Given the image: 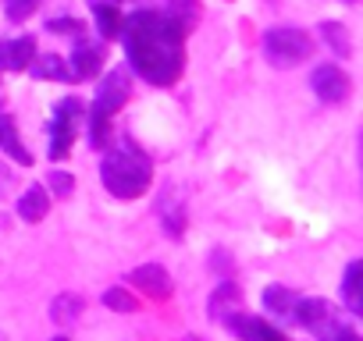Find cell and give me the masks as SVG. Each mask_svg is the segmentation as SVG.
<instances>
[{
    "label": "cell",
    "mask_w": 363,
    "mask_h": 341,
    "mask_svg": "<svg viewBox=\"0 0 363 341\" xmlns=\"http://www.w3.org/2000/svg\"><path fill=\"white\" fill-rule=\"evenodd\" d=\"M324 341H359V337H356V330L342 327V330H335V334H331V337H324Z\"/></svg>",
    "instance_id": "25"
},
{
    "label": "cell",
    "mask_w": 363,
    "mask_h": 341,
    "mask_svg": "<svg viewBox=\"0 0 363 341\" xmlns=\"http://www.w3.org/2000/svg\"><path fill=\"white\" fill-rule=\"evenodd\" d=\"M100 178H104V185H107L111 196H118V200H135V196H143V192L150 189L153 167H150V160H146L139 149L125 146V149H114V153L104 156Z\"/></svg>",
    "instance_id": "2"
},
{
    "label": "cell",
    "mask_w": 363,
    "mask_h": 341,
    "mask_svg": "<svg viewBox=\"0 0 363 341\" xmlns=\"http://www.w3.org/2000/svg\"><path fill=\"white\" fill-rule=\"evenodd\" d=\"M29 71H33L36 79H57V82H65V79H68V68H65V61H61L57 54H43V57H33Z\"/></svg>",
    "instance_id": "19"
},
{
    "label": "cell",
    "mask_w": 363,
    "mask_h": 341,
    "mask_svg": "<svg viewBox=\"0 0 363 341\" xmlns=\"http://www.w3.org/2000/svg\"><path fill=\"white\" fill-rule=\"evenodd\" d=\"M54 341H68V337H54Z\"/></svg>",
    "instance_id": "26"
},
{
    "label": "cell",
    "mask_w": 363,
    "mask_h": 341,
    "mask_svg": "<svg viewBox=\"0 0 363 341\" xmlns=\"http://www.w3.org/2000/svg\"><path fill=\"white\" fill-rule=\"evenodd\" d=\"M0 149H4L11 160H18L22 167L33 163V153L22 146V139H18V132H15V121H11L8 114H0Z\"/></svg>",
    "instance_id": "14"
},
{
    "label": "cell",
    "mask_w": 363,
    "mask_h": 341,
    "mask_svg": "<svg viewBox=\"0 0 363 341\" xmlns=\"http://www.w3.org/2000/svg\"><path fill=\"white\" fill-rule=\"evenodd\" d=\"M100 64H104L100 47H96V43H82V40H79V47H75V54H72L68 79H93V75L100 71Z\"/></svg>",
    "instance_id": "11"
},
{
    "label": "cell",
    "mask_w": 363,
    "mask_h": 341,
    "mask_svg": "<svg viewBox=\"0 0 363 341\" xmlns=\"http://www.w3.org/2000/svg\"><path fill=\"white\" fill-rule=\"evenodd\" d=\"M79 313H82V299H79V295H57V299L50 302V320L61 323V327L75 323Z\"/></svg>",
    "instance_id": "17"
},
{
    "label": "cell",
    "mask_w": 363,
    "mask_h": 341,
    "mask_svg": "<svg viewBox=\"0 0 363 341\" xmlns=\"http://www.w3.org/2000/svg\"><path fill=\"white\" fill-rule=\"evenodd\" d=\"M239 302H242L239 284L221 281V284H218V291L211 295V320H225V323H228V320L239 313Z\"/></svg>",
    "instance_id": "12"
},
{
    "label": "cell",
    "mask_w": 363,
    "mask_h": 341,
    "mask_svg": "<svg viewBox=\"0 0 363 341\" xmlns=\"http://www.w3.org/2000/svg\"><path fill=\"white\" fill-rule=\"evenodd\" d=\"M310 50H313L310 36L303 29H296V25H278V29H271L264 36V57L274 68H296V64H303L310 57Z\"/></svg>",
    "instance_id": "4"
},
{
    "label": "cell",
    "mask_w": 363,
    "mask_h": 341,
    "mask_svg": "<svg viewBox=\"0 0 363 341\" xmlns=\"http://www.w3.org/2000/svg\"><path fill=\"white\" fill-rule=\"evenodd\" d=\"M79 121H82V103L75 96H65L50 114V160L68 156V149L75 142V132H79Z\"/></svg>",
    "instance_id": "5"
},
{
    "label": "cell",
    "mask_w": 363,
    "mask_h": 341,
    "mask_svg": "<svg viewBox=\"0 0 363 341\" xmlns=\"http://www.w3.org/2000/svg\"><path fill=\"white\" fill-rule=\"evenodd\" d=\"M128 281H132L139 291H146L150 299H167V295H171V274H167L160 263L135 267V270L128 274Z\"/></svg>",
    "instance_id": "8"
},
{
    "label": "cell",
    "mask_w": 363,
    "mask_h": 341,
    "mask_svg": "<svg viewBox=\"0 0 363 341\" xmlns=\"http://www.w3.org/2000/svg\"><path fill=\"white\" fill-rule=\"evenodd\" d=\"M310 86H313L317 100H324V103H342V100L349 96V75H345L342 68H335V64L313 68Z\"/></svg>",
    "instance_id": "7"
},
{
    "label": "cell",
    "mask_w": 363,
    "mask_h": 341,
    "mask_svg": "<svg viewBox=\"0 0 363 341\" xmlns=\"http://www.w3.org/2000/svg\"><path fill=\"white\" fill-rule=\"evenodd\" d=\"M33 57H36V40L33 36H18V40H4V43H0V68H8V71L29 68Z\"/></svg>",
    "instance_id": "10"
},
{
    "label": "cell",
    "mask_w": 363,
    "mask_h": 341,
    "mask_svg": "<svg viewBox=\"0 0 363 341\" xmlns=\"http://www.w3.org/2000/svg\"><path fill=\"white\" fill-rule=\"evenodd\" d=\"M36 8H40V0H4V15L11 22H26Z\"/></svg>",
    "instance_id": "22"
},
{
    "label": "cell",
    "mask_w": 363,
    "mask_h": 341,
    "mask_svg": "<svg viewBox=\"0 0 363 341\" xmlns=\"http://www.w3.org/2000/svg\"><path fill=\"white\" fill-rule=\"evenodd\" d=\"M292 320H296L299 327H306L310 334H317V341H324V337H331L335 330L345 327V323L338 320V309H335L328 299H296Z\"/></svg>",
    "instance_id": "6"
},
{
    "label": "cell",
    "mask_w": 363,
    "mask_h": 341,
    "mask_svg": "<svg viewBox=\"0 0 363 341\" xmlns=\"http://www.w3.org/2000/svg\"><path fill=\"white\" fill-rule=\"evenodd\" d=\"M104 306L114 309V313H135V295H128L125 288H111L104 295Z\"/></svg>",
    "instance_id": "21"
},
{
    "label": "cell",
    "mask_w": 363,
    "mask_h": 341,
    "mask_svg": "<svg viewBox=\"0 0 363 341\" xmlns=\"http://www.w3.org/2000/svg\"><path fill=\"white\" fill-rule=\"evenodd\" d=\"M228 327H232L242 341H289L274 323H267V320H260V316H250V313H235V316L228 320Z\"/></svg>",
    "instance_id": "9"
},
{
    "label": "cell",
    "mask_w": 363,
    "mask_h": 341,
    "mask_svg": "<svg viewBox=\"0 0 363 341\" xmlns=\"http://www.w3.org/2000/svg\"><path fill=\"white\" fill-rule=\"evenodd\" d=\"M342 299H345L349 313H363V263H359V260H352V263L345 267Z\"/></svg>",
    "instance_id": "15"
},
{
    "label": "cell",
    "mask_w": 363,
    "mask_h": 341,
    "mask_svg": "<svg viewBox=\"0 0 363 341\" xmlns=\"http://www.w3.org/2000/svg\"><path fill=\"white\" fill-rule=\"evenodd\" d=\"M264 306H267V313H278V316H289V320H292L296 295H292L289 288H281V284H271V288L264 291Z\"/></svg>",
    "instance_id": "18"
},
{
    "label": "cell",
    "mask_w": 363,
    "mask_h": 341,
    "mask_svg": "<svg viewBox=\"0 0 363 341\" xmlns=\"http://www.w3.org/2000/svg\"><path fill=\"white\" fill-rule=\"evenodd\" d=\"M128 64L150 82V86H171L186 64V33L167 11H135L121 25Z\"/></svg>",
    "instance_id": "1"
},
{
    "label": "cell",
    "mask_w": 363,
    "mask_h": 341,
    "mask_svg": "<svg viewBox=\"0 0 363 341\" xmlns=\"http://www.w3.org/2000/svg\"><path fill=\"white\" fill-rule=\"evenodd\" d=\"M72 175H65V170H50V192H57V196H68L72 192Z\"/></svg>",
    "instance_id": "23"
},
{
    "label": "cell",
    "mask_w": 363,
    "mask_h": 341,
    "mask_svg": "<svg viewBox=\"0 0 363 341\" xmlns=\"http://www.w3.org/2000/svg\"><path fill=\"white\" fill-rule=\"evenodd\" d=\"M93 15H96V29H100V36H104V40L121 36L125 18H121V11H118L114 4H93Z\"/></svg>",
    "instance_id": "16"
},
{
    "label": "cell",
    "mask_w": 363,
    "mask_h": 341,
    "mask_svg": "<svg viewBox=\"0 0 363 341\" xmlns=\"http://www.w3.org/2000/svg\"><path fill=\"white\" fill-rule=\"evenodd\" d=\"M320 36H324V43L335 50V57H349V54H352V43H349V36H345V25L324 22V25H320Z\"/></svg>",
    "instance_id": "20"
},
{
    "label": "cell",
    "mask_w": 363,
    "mask_h": 341,
    "mask_svg": "<svg viewBox=\"0 0 363 341\" xmlns=\"http://www.w3.org/2000/svg\"><path fill=\"white\" fill-rule=\"evenodd\" d=\"M47 210H50V196H47L43 185H33V189L22 192V200H18V217H22V221L36 224V221L47 217Z\"/></svg>",
    "instance_id": "13"
},
{
    "label": "cell",
    "mask_w": 363,
    "mask_h": 341,
    "mask_svg": "<svg viewBox=\"0 0 363 341\" xmlns=\"http://www.w3.org/2000/svg\"><path fill=\"white\" fill-rule=\"evenodd\" d=\"M128 103V71H111L104 82H100V89H96V100H93V110H89V142L96 146V149H104L107 146V125H111V117L121 110Z\"/></svg>",
    "instance_id": "3"
},
{
    "label": "cell",
    "mask_w": 363,
    "mask_h": 341,
    "mask_svg": "<svg viewBox=\"0 0 363 341\" xmlns=\"http://www.w3.org/2000/svg\"><path fill=\"white\" fill-rule=\"evenodd\" d=\"M93 4H104V0H93Z\"/></svg>",
    "instance_id": "27"
},
{
    "label": "cell",
    "mask_w": 363,
    "mask_h": 341,
    "mask_svg": "<svg viewBox=\"0 0 363 341\" xmlns=\"http://www.w3.org/2000/svg\"><path fill=\"white\" fill-rule=\"evenodd\" d=\"M47 29H54V33H79L82 29V22H75V18H54V22H47Z\"/></svg>",
    "instance_id": "24"
}]
</instances>
